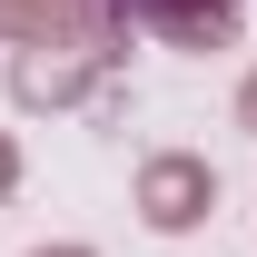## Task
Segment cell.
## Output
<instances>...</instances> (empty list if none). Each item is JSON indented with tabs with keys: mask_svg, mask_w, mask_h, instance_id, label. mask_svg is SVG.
<instances>
[{
	"mask_svg": "<svg viewBox=\"0 0 257 257\" xmlns=\"http://www.w3.org/2000/svg\"><path fill=\"white\" fill-rule=\"evenodd\" d=\"M128 208L149 237H198L208 208H218V168L198 159V149H149L139 178H128Z\"/></svg>",
	"mask_w": 257,
	"mask_h": 257,
	"instance_id": "cell-1",
	"label": "cell"
},
{
	"mask_svg": "<svg viewBox=\"0 0 257 257\" xmlns=\"http://www.w3.org/2000/svg\"><path fill=\"white\" fill-rule=\"evenodd\" d=\"M109 69L119 60H99L79 40H30V50H10V99L20 109H79V99H99Z\"/></svg>",
	"mask_w": 257,
	"mask_h": 257,
	"instance_id": "cell-2",
	"label": "cell"
},
{
	"mask_svg": "<svg viewBox=\"0 0 257 257\" xmlns=\"http://www.w3.org/2000/svg\"><path fill=\"white\" fill-rule=\"evenodd\" d=\"M119 10L168 50H237V10L247 0H119Z\"/></svg>",
	"mask_w": 257,
	"mask_h": 257,
	"instance_id": "cell-3",
	"label": "cell"
},
{
	"mask_svg": "<svg viewBox=\"0 0 257 257\" xmlns=\"http://www.w3.org/2000/svg\"><path fill=\"white\" fill-rule=\"evenodd\" d=\"M20 188V139H10V128H0V198Z\"/></svg>",
	"mask_w": 257,
	"mask_h": 257,
	"instance_id": "cell-4",
	"label": "cell"
},
{
	"mask_svg": "<svg viewBox=\"0 0 257 257\" xmlns=\"http://www.w3.org/2000/svg\"><path fill=\"white\" fill-rule=\"evenodd\" d=\"M237 128H247V139H257V69H247V79H237Z\"/></svg>",
	"mask_w": 257,
	"mask_h": 257,
	"instance_id": "cell-5",
	"label": "cell"
},
{
	"mask_svg": "<svg viewBox=\"0 0 257 257\" xmlns=\"http://www.w3.org/2000/svg\"><path fill=\"white\" fill-rule=\"evenodd\" d=\"M30 257H99V247H79V237H60V247H30Z\"/></svg>",
	"mask_w": 257,
	"mask_h": 257,
	"instance_id": "cell-6",
	"label": "cell"
}]
</instances>
